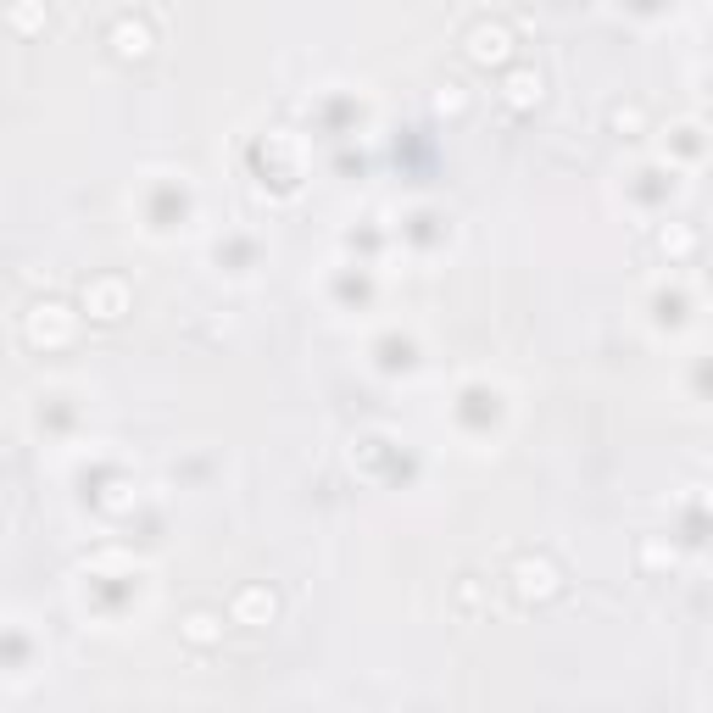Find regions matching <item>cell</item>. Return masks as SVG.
Here are the masks:
<instances>
[{
	"label": "cell",
	"mask_w": 713,
	"mask_h": 713,
	"mask_svg": "<svg viewBox=\"0 0 713 713\" xmlns=\"http://www.w3.org/2000/svg\"><path fill=\"white\" fill-rule=\"evenodd\" d=\"M73 329H78V318L62 307V301H34V307L23 312V340L28 346H67L73 340Z\"/></svg>",
	"instance_id": "obj_2"
},
{
	"label": "cell",
	"mask_w": 713,
	"mask_h": 713,
	"mask_svg": "<svg viewBox=\"0 0 713 713\" xmlns=\"http://www.w3.org/2000/svg\"><path fill=\"white\" fill-rule=\"evenodd\" d=\"M463 51H468V62L502 67L507 56H513V28H507L502 17H474V23L463 28Z\"/></svg>",
	"instance_id": "obj_3"
},
{
	"label": "cell",
	"mask_w": 713,
	"mask_h": 713,
	"mask_svg": "<svg viewBox=\"0 0 713 713\" xmlns=\"http://www.w3.org/2000/svg\"><path fill=\"white\" fill-rule=\"evenodd\" d=\"M184 641H195V647H212V641L223 636V619L218 613H207V608H195V613H184Z\"/></svg>",
	"instance_id": "obj_9"
},
{
	"label": "cell",
	"mask_w": 713,
	"mask_h": 713,
	"mask_svg": "<svg viewBox=\"0 0 713 713\" xmlns=\"http://www.w3.org/2000/svg\"><path fill=\"white\" fill-rule=\"evenodd\" d=\"M273 613H279V602H273V591H262V585H246V591L234 597V619L240 624H268Z\"/></svg>",
	"instance_id": "obj_7"
},
{
	"label": "cell",
	"mask_w": 713,
	"mask_h": 713,
	"mask_svg": "<svg viewBox=\"0 0 713 713\" xmlns=\"http://www.w3.org/2000/svg\"><path fill=\"white\" fill-rule=\"evenodd\" d=\"M658 246H663V251H675V257H686V251H691V234H686V229H669V223H663V229H658Z\"/></svg>",
	"instance_id": "obj_10"
},
{
	"label": "cell",
	"mask_w": 713,
	"mask_h": 713,
	"mask_svg": "<svg viewBox=\"0 0 713 713\" xmlns=\"http://www.w3.org/2000/svg\"><path fill=\"white\" fill-rule=\"evenodd\" d=\"M513 574H519V591H524V597H546V591H558V569H552V563H541V558H535V563L524 558Z\"/></svg>",
	"instance_id": "obj_8"
},
{
	"label": "cell",
	"mask_w": 713,
	"mask_h": 713,
	"mask_svg": "<svg viewBox=\"0 0 713 713\" xmlns=\"http://www.w3.org/2000/svg\"><path fill=\"white\" fill-rule=\"evenodd\" d=\"M84 307H90V318L112 324V318H123V312H129V285H123L117 273H101V279H90V285H84Z\"/></svg>",
	"instance_id": "obj_5"
},
{
	"label": "cell",
	"mask_w": 713,
	"mask_h": 713,
	"mask_svg": "<svg viewBox=\"0 0 713 713\" xmlns=\"http://www.w3.org/2000/svg\"><path fill=\"white\" fill-rule=\"evenodd\" d=\"M129 212H134V229L145 240H173L195 223V184L190 173L179 168H151L134 179L129 190Z\"/></svg>",
	"instance_id": "obj_1"
},
{
	"label": "cell",
	"mask_w": 713,
	"mask_h": 713,
	"mask_svg": "<svg viewBox=\"0 0 713 713\" xmlns=\"http://www.w3.org/2000/svg\"><path fill=\"white\" fill-rule=\"evenodd\" d=\"M608 117H613V129H641V106H636V101H630V106L619 101Z\"/></svg>",
	"instance_id": "obj_11"
},
{
	"label": "cell",
	"mask_w": 713,
	"mask_h": 713,
	"mask_svg": "<svg viewBox=\"0 0 713 713\" xmlns=\"http://www.w3.org/2000/svg\"><path fill=\"white\" fill-rule=\"evenodd\" d=\"M541 95H546L541 67H513V73H507V84H502V101L507 106H541Z\"/></svg>",
	"instance_id": "obj_6"
},
{
	"label": "cell",
	"mask_w": 713,
	"mask_h": 713,
	"mask_svg": "<svg viewBox=\"0 0 713 713\" xmlns=\"http://www.w3.org/2000/svg\"><path fill=\"white\" fill-rule=\"evenodd\" d=\"M106 45H112L117 56H145L156 45V34H151V23H145V12H112V23H106Z\"/></svg>",
	"instance_id": "obj_4"
}]
</instances>
